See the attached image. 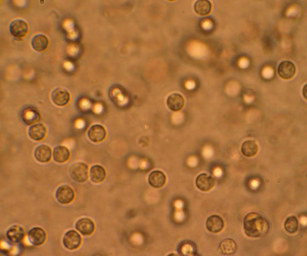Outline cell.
Returning <instances> with one entry per match:
<instances>
[{"instance_id": "15", "label": "cell", "mask_w": 307, "mask_h": 256, "mask_svg": "<svg viewBox=\"0 0 307 256\" xmlns=\"http://www.w3.org/2000/svg\"><path fill=\"white\" fill-rule=\"evenodd\" d=\"M76 229L85 236L91 234L94 230V225L90 219L84 218L79 219L76 223Z\"/></svg>"}, {"instance_id": "19", "label": "cell", "mask_w": 307, "mask_h": 256, "mask_svg": "<svg viewBox=\"0 0 307 256\" xmlns=\"http://www.w3.org/2000/svg\"><path fill=\"white\" fill-rule=\"evenodd\" d=\"M47 130L45 126L41 123L37 124L31 126L28 130L29 136L32 140L40 141L45 137Z\"/></svg>"}, {"instance_id": "8", "label": "cell", "mask_w": 307, "mask_h": 256, "mask_svg": "<svg viewBox=\"0 0 307 256\" xmlns=\"http://www.w3.org/2000/svg\"><path fill=\"white\" fill-rule=\"evenodd\" d=\"M46 234L42 228L35 227L31 229L28 233V237L29 242L35 246H40L43 244L46 239Z\"/></svg>"}, {"instance_id": "5", "label": "cell", "mask_w": 307, "mask_h": 256, "mask_svg": "<svg viewBox=\"0 0 307 256\" xmlns=\"http://www.w3.org/2000/svg\"><path fill=\"white\" fill-rule=\"evenodd\" d=\"M215 183L213 178L206 173L199 174L195 180V184L198 188L204 192L210 190L214 186Z\"/></svg>"}, {"instance_id": "6", "label": "cell", "mask_w": 307, "mask_h": 256, "mask_svg": "<svg viewBox=\"0 0 307 256\" xmlns=\"http://www.w3.org/2000/svg\"><path fill=\"white\" fill-rule=\"evenodd\" d=\"M296 68L294 64L290 61H284L279 65L278 72L279 76L284 79H289L295 75Z\"/></svg>"}, {"instance_id": "14", "label": "cell", "mask_w": 307, "mask_h": 256, "mask_svg": "<svg viewBox=\"0 0 307 256\" xmlns=\"http://www.w3.org/2000/svg\"><path fill=\"white\" fill-rule=\"evenodd\" d=\"M6 235L8 239L14 243L21 241L25 236L23 228L18 225H14L10 227L7 231Z\"/></svg>"}, {"instance_id": "22", "label": "cell", "mask_w": 307, "mask_h": 256, "mask_svg": "<svg viewBox=\"0 0 307 256\" xmlns=\"http://www.w3.org/2000/svg\"><path fill=\"white\" fill-rule=\"evenodd\" d=\"M48 40L45 35L38 34L33 38L31 44L33 48L38 51H42L47 48L48 44Z\"/></svg>"}, {"instance_id": "25", "label": "cell", "mask_w": 307, "mask_h": 256, "mask_svg": "<svg viewBox=\"0 0 307 256\" xmlns=\"http://www.w3.org/2000/svg\"><path fill=\"white\" fill-rule=\"evenodd\" d=\"M284 227L288 233L291 234L295 233L298 228V222L297 218L294 216L288 217L285 222Z\"/></svg>"}, {"instance_id": "28", "label": "cell", "mask_w": 307, "mask_h": 256, "mask_svg": "<svg viewBox=\"0 0 307 256\" xmlns=\"http://www.w3.org/2000/svg\"><path fill=\"white\" fill-rule=\"evenodd\" d=\"M68 51L71 54H76L78 51V46L74 44H72L69 45L68 47Z\"/></svg>"}, {"instance_id": "20", "label": "cell", "mask_w": 307, "mask_h": 256, "mask_svg": "<svg viewBox=\"0 0 307 256\" xmlns=\"http://www.w3.org/2000/svg\"><path fill=\"white\" fill-rule=\"evenodd\" d=\"M54 160L59 163H63L67 161L70 156L69 149L63 146H58L54 149L53 153Z\"/></svg>"}, {"instance_id": "4", "label": "cell", "mask_w": 307, "mask_h": 256, "mask_svg": "<svg viewBox=\"0 0 307 256\" xmlns=\"http://www.w3.org/2000/svg\"><path fill=\"white\" fill-rule=\"evenodd\" d=\"M55 196L58 201L62 204H67L71 202L75 197L73 190L70 186L64 185L57 189Z\"/></svg>"}, {"instance_id": "12", "label": "cell", "mask_w": 307, "mask_h": 256, "mask_svg": "<svg viewBox=\"0 0 307 256\" xmlns=\"http://www.w3.org/2000/svg\"><path fill=\"white\" fill-rule=\"evenodd\" d=\"M166 103L170 110L174 111H177L183 107L185 101L181 95L177 93H174L168 97Z\"/></svg>"}, {"instance_id": "23", "label": "cell", "mask_w": 307, "mask_h": 256, "mask_svg": "<svg viewBox=\"0 0 307 256\" xmlns=\"http://www.w3.org/2000/svg\"><path fill=\"white\" fill-rule=\"evenodd\" d=\"M219 248L223 254L231 255L236 252L237 245L233 240L228 238L222 241L219 245Z\"/></svg>"}, {"instance_id": "16", "label": "cell", "mask_w": 307, "mask_h": 256, "mask_svg": "<svg viewBox=\"0 0 307 256\" xmlns=\"http://www.w3.org/2000/svg\"><path fill=\"white\" fill-rule=\"evenodd\" d=\"M52 154L51 148L45 145L39 146L34 152V156L36 160L43 163L47 162L50 160Z\"/></svg>"}, {"instance_id": "17", "label": "cell", "mask_w": 307, "mask_h": 256, "mask_svg": "<svg viewBox=\"0 0 307 256\" xmlns=\"http://www.w3.org/2000/svg\"><path fill=\"white\" fill-rule=\"evenodd\" d=\"M90 176L91 181L95 183L102 182L105 179L106 173L103 167L99 165L92 166L90 169Z\"/></svg>"}, {"instance_id": "33", "label": "cell", "mask_w": 307, "mask_h": 256, "mask_svg": "<svg viewBox=\"0 0 307 256\" xmlns=\"http://www.w3.org/2000/svg\"><path fill=\"white\" fill-rule=\"evenodd\" d=\"M65 66L67 67H68L69 68H73V64L69 62H67L65 63Z\"/></svg>"}, {"instance_id": "10", "label": "cell", "mask_w": 307, "mask_h": 256, "mask_svg": "<svg viewBox=\"0 0 307 256\" xmlns=\"http://www.w3.org/2000/svg\"><path fill=\"white\" fill-rule=\"evenodd\" d=\"M51 98L53 102L59 106H64L69 102L70 96L66 90L61 88L54 89L51 94Z\"/></svg>"}, {"instance_id": "9", "label": "cell", "mask_w": 307, "mask_h": 256, "mask_svg": "<svg viewBox=\"0 0 307 256\" xmlns=\"http://www.w3.org/2000/svg\"><path fill=\"white\" fill-rule=\"evenodd\" d=\"M10 31L11 34L16 37L24 36L28 31V25L25 22L21 19H16L13 21L9 26Z\"/></svg>"}, {"instance_id": "7", "label": "cell", "mask_w": 307, "mask_h": 256, "mask_svg": "<svg viewBox=\"0 0 307 256\" xmlns=\"http://www.w3.org/2000/svg\"><path fill=\"white\" fill-rule=\"evenodd\" d=\"M107 133L105 128L102 125L95 124L92 126L88 132L89 139L92 142L99 143L103 140L106 137Z\"/></svg>"}, {"instance_id": "1", "label": "cell", "mask_w": 307, "mask_h": 256, "mask_svg": "<svg viewBox=\"0 0 307 256\" xmlns=\"http://www.w3.org/2000/svg\"><path fill=\"white\" fill-rule=\"evenodd\" d=\"M243 228L248 236L256 238L266 235L269 231L270 225L265 217L257 213L251 212L244 218Z\"/></svg>"}, {"instance_id": "13", "label": "cell", "mask_w": 307, "mask_h": 256, "mask_svg": "<svg viewBox=\"0 0 307 256\" xmlns=\"http://www.w3.org/2000/svg\"><path fill=\"white\" fill-rule=\"evenodd\" d=\"M206 227L210 231L217 233L223 228L224 223L222 218L217 215H213L209 217L206 222Z\"/></svg>"}, {"instance_id": "26", "label": "cell", "mask_w": 307, "mask_h": 256, "mask_svg": "<svg viewBox=\"0 0 307 256\" xmlns=\"http://www.w3.org/2000/svg\"><path fill=\"white\" fill-rule=\"evenodd\" d=\"M183 246L185 250L183 253L185 255H195L196 251L195 245L192 242H189L186 243Z\"/></svg>"}, {"instance_id": "31", "label": "cell", "mask_w": 307, "mask_h": 256, "mask_svg": "<svg viewBox=\"0 0 307 256\" xmlns=\"http://www.w3.org/2000/svg\"><path fill=\"white\" fill-rule=\"evenodd\" d=\"M303 96L306 99H307V88L306 84L304 86L302 90Z\"/></svg>"}, {"instance_id": "18", "label": "cell", "mask_w": 307, "mask_h": 256, "mask_svg": "<svg viewBox=\"0 0 307 256\" xmlns=\"http://www.w3.org/2000/svg\"><path fill=\"white\" fill-rule=\"evenodd\" d=\"M166 178L164 173L159 170H155L152 172L148 177L149 184L155 188H160L163 187L165 184Z\"/></svg>"}, {"instance_id": "11", "label": "cell", "mask_w": 307, "mask_h": 256, "mask_svg": "<svg viewBox=\"0 0 307 256\" xmlns=\"http://www.w3.org/2000/svg\"><path fill=\"white\" fill-rule=\"evenodd\" d=\"M21 118L24 123L31 125L38 122L40 119V113L35 109L32 107L25 108L22 111Z\"/></svg>"}, {"instance_id": "2", "label": "cell", "mask_w": 307, "mask_h": 256, "mask_svg": "<svg viewBox=\"0 0 307 256\" xmlns=\"http://www.w3.org/2000/svg\"><path fill=\"white\" fill-rule=\"evenodd\" d=\"M88 166L82 162L75 163L71 165L69 170V173L71 178L75 181L82 183L88 179Z\"/></svg>"}, {"instance_id": "29", "label": "cell", "mask_w": 307, "mask_h": 256, "mask_svg": "<svg viewBox=\"0 0 307 256\" xmlns=\"http://www.w3.org/2000/svg\"><path fill=\"white\" fill-rule=\"evenodd\" d=\"M78 36V33L75 30L68 33V37L71 40L76 39Z\"/></svg>"}, {"instance_id": "27", "label": "cell", "mask_w": 307, "mask_h": 256, "mask_svg": "<svg viewBox=\"0 0 307 256\" xmlns=\"http://www.w3.org/2000/svg\"><path fill=\"white\" fill-rule=\"evenodd\" d=\"M63 26L67 31L68 33L75 30L74 29V24L73 21L70 19L65 20L63 23Z\"/></svg>"}, {"instance_id": "30", "label": "cell", "mask_w": 307, "mask_h": 256, "mask_svg": "<svg viewBox=\"0 0 307 256\" xmlns=\"http://www.w3.org/2000/svg\"><path fill=\"white\" fill-rule=\"evenodd\" d=\"M186 86L188 89L192 90L195 88V84L193 81H189L186 82Z\"/></svg>"}, {"instance_id": "32", "label": "cell", "mask_w": 307, "mask_h": 256, "mask_svg": "<svg viewBox=\"0 0 307 256\" xmlns=\"http://www.w3.org/2000/svg\"><path fill=\"white\" fill-rule=\"evenodd\" d=\"M16 4L20 6H24L25 4V2L24 1H16Z\"/></svg>"}, {"instance_id": "24", "label": "cell", "mask_w": 307, "mask_h": 256, "mask_svg": "<svg viewBox=\"0 0 307 256\" xmlns=\"http://www.w3.org/2000/svg\"><path fill=\"white\" fill-rule=\"evenodd\" d=\"M195 12L201 16L206 15L210 13L211 9V5L210 2L206 0L197 1L194 5Z\"/></svg>"}, {"instance_id": "3", "label": "cell", "mask_w": 307, "mask_h": 256, "mask_svg": "<svg viewBox=\"0 0 307 256\" xmlns=\"http://www.w3.org/2000/svg\"><path fill=\"white\" fill-rule=\"evenodd\" d=\"M80 235L76 231L71 230L64 234L63 240L64 245L67 249L73 250L78 248L81 243Z\"/></svg>"}, {"instance_id": "21", "label": "cell", "mask_w": 307, "mask_h": 256, "mask_svg": "<svg viewBox=\"0 0 307 256\" xmlns=\"http://www.w3.org/2000/svg\"><path fill=\"white\" fill-rule=\"evenodd\" d=\"M258 150V145L253 140H247L244 141L241 147L242 154L247 157H251L255 155Z\"/></svg>"}]
</instances>
